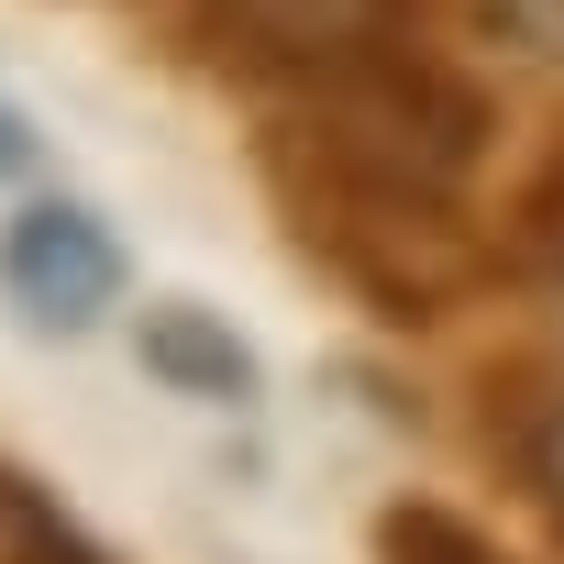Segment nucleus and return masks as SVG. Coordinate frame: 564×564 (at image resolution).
Here are the masks:
<instances>
[{
    "label": "nucleus",
    "mask_w": 564,
    "mask_h": 564,
    "mask_svg": "<svg viewBox=\"0 0 564 564\" xmlns=\"http://www.w3.org/2000/svg\"><path fill=\"white\" fill-rule=\"evenodd\" d=\"M276 188H289V210H300V232H311V254L344 276V289H366L388 322H432L454 289H465V232H454V210L432 199V188H399V177H366V166H344V155H322V144H276Z\"/></svg>",
    "instance_id": "obj_1"
},
{
    "label": "nucleus",
    "mask_w": 564,
    "mask_h": 564,
    "mask_svg": "<svg viewBox=\"0 0 564 564\" xmlns=\"http://www.w3.org/2000/svg\"><path fill=\"white\" fill-rule=\"evenodd\" d=\"M0 300H12L23 333H89V322L122 300V243H111V221L78 210V199L12 210V232H0Z\"/></svg>",
    "instance_id": "obj_2"
},
{
    "label": "nucleus",
    "mask_w": 564,
    "mask_h": 564,
    "mask_svg": "<svg viewBox=\"0 0 564 564\" xmlns=\"http://www.w3.org/2000/svg\"><path fill=\"white\" fill-rule=\"evenodd\" d=\"M210 34L232 67L265 78H355L399 45V0H210Z\"/></svg>",
    "instance_id": "obj_3"
},
{
    "label": "nucleus",
    "mask_w": 564,
    "mask_h": 564,
    "mask_svg": "<svg viewBox=\"0 0 564 564\" xmlns=\"http://www.w3.org/2000/svg\"><path fill=\"white\" fill-rule=\"evenodd\" d=\"M144 377H166L177 399H243L254 388V355L199 311V300H166V311H144Z\"/></svg>",
    "instance_id": "obj_4"
},
{
    "label": "nucleus",
    "mask_w": 564,
    "mask_h": 564,
    "mask_svg": "<svg viewBox=\"0 0 564 564\" xmlns=\"http://www.w3.org/2000/svg\"><path fill=\"white\" fill-rule=\"evenodd\" d=\"M0 564H100V542H89L34 476L0 465Z\"/></svg>",
    "instance_id": "obj_5"
},
{
    "label": "nucleus",
    "mask_w": 564,
    "mask_h": 564,
    "mask_svg": "<svg viewBox=\"0 0 564 564\" xmlns=\"http://www.w3.org/2000/svg\"><path fill=\"white\" fill-rule=\"evenodd\" d=\"M377 553H388V564H498L454 509H388V520H377Z\"/></svg>",
    "instance_id": "obj_6"
},
{
    "label": "nucleus",
    "mask_w": 564,
    "mask_h": 564,
    "mask_svg": "<svg viewBox=\"0 0 564 564\" xmlns=\"http://www.w3.org/2000/svg\"><path fill=\"white\" fill-rule=\"evenodd\" d=\"M509 454H520V476L564 509V388H553V399H531V421L509 432Z\"/></svg>",
    "instance_id": "obj_7"
},
{
    "label": "nucleus",
    "mask_w": 564,
    "mask_h": 564,
    "mask_svg": "<svg viewBox=\"0 0 564 564\" xmlns=\"http://www.w3.org/2000/svg\"><path fill=\"white\" fill-rule=\"evenodd\" d=\"M509 23H520L542 56H564V0H509Z\"/></svg>",
    "instance_id": "obj_8"
},
{
    "label": "nucleus",
    "mask_w": 564,
    "mask_h": 564,
    "mask_svg": "<svg viewBox=\"0 0 564 564\" xmlns=\"http://www.w3.org/2000/svg\"><path fill=\"white\" fill-rule=\"evenodd\" d=\"M23 166H34V122L0 100V177H23Z\"/></svg>",
    "instance_id": "obj_9"
}]
</instances>
